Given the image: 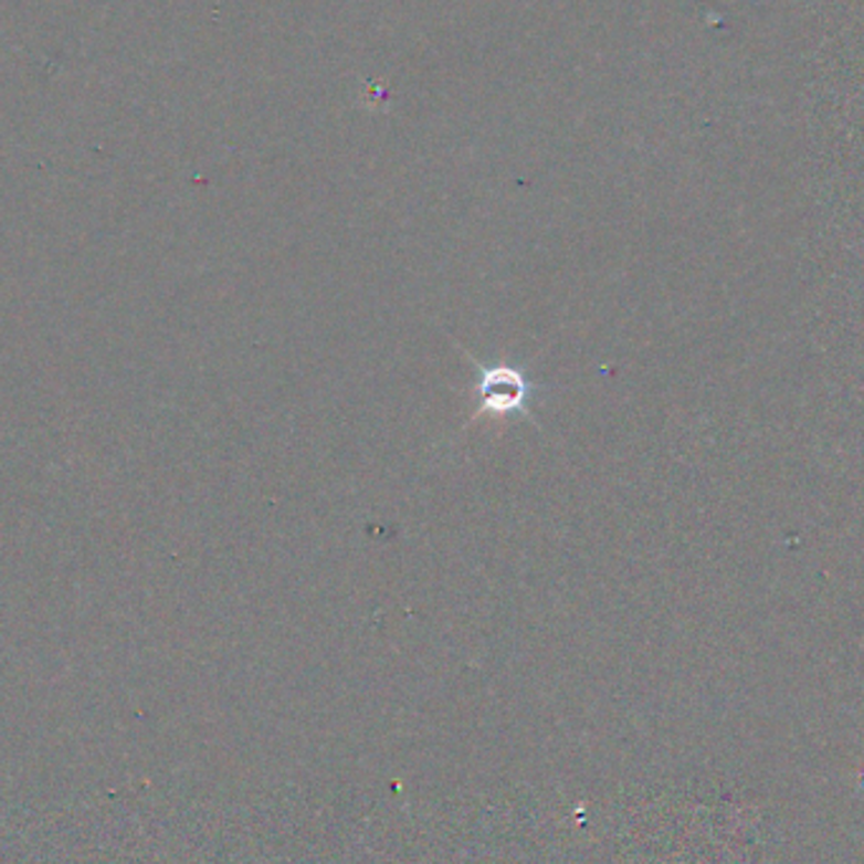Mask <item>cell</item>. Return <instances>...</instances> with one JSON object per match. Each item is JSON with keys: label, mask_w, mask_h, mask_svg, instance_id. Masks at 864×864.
<instances>
[{"label": "cell", "mask_w": 864, "mask_h": 864, "mask_svg": "<svg viewBox=\"0 0 864 864\" xmlns=\"http://www.w3.org/2000/svg\"><path fill=\"white\" fill-rule=\"evenodd\" d=\"M481 408L478 412L514 414L526 412L528 382L514 367H481L478 379Z\"/></svg>", "instance_id": "6da1fadb"}]
</instances>
